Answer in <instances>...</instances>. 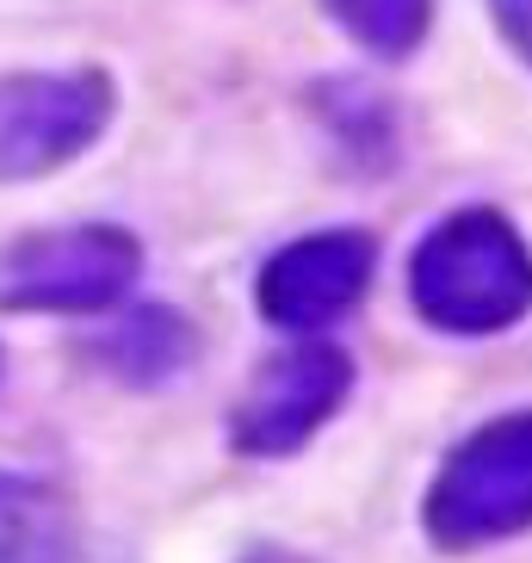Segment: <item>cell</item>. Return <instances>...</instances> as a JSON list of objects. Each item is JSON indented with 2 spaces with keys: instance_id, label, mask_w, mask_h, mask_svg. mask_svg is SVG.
Wrapping results in <instances>:
<instances>
[{
  "instance_id": "obj_1",
  "label": "cell",
  "mask_w": 532,
  "mask_h": 563,
  "mask_svg": "<svg viewBox=\"0 0 532 563\" xmlns=\"http://www.w3.org/2000/svg\"><path fill=\"white\" fill-rule=\"evenodd\" d=\"M409 303L440 334H501L532 310V249L489 205L440 217L409 254Z\"/></svg>"
},
{
  "instance_id": "obj_2",
  "label": "cell",
  "mask_w": 532,
  "mask_h": 563,
  "mask_svg": "<svg viewBox=\"0 0 532 563\" xmlns=\"http://www.w3.org/2000/svg\"><path fill=\"white\" fill-rule=\"evenodd\" d=\"M532 527V409L477 428L428 489V532L446 551H477Z\"/></svg>"
},
{
  "instance_id": "obj_3",
  "label": "cell",
  "mask_w": 532,
  "mask_h": 563,
  "mask_svg": "<svg viewBox=\"0 0 532 563\" xmlns=\"http://www.w3.org/2000/svg\"><path fill=\"white\" fill-rule=\"evenodd\" d=\"M118 112L106 68H19L0 75V186L44 180L106 136Z\"/></svg>"
},
{
  "instance_id": "obj_4",
  "label": "cell",
  "mask_w": 532,
  "mask_h": 563,
  "mask_svg": "<svg viewBox=\"0 0 532 563\" xmlns=\"http://www.w3.org/2000/svg\"><path fill=\"white\" fill-rule=\"evenodd\" d=\"M143 273V242L118 223L25 235L0 254V310L87 316L118 303Z\"/></svg>"
},
{
  "instance_id": "obj_5",
  "label": "cell",
  "mask_w": 532,
  "mask_h": 563,
  "mask_svg": "<svg viewBox=\"0 0 532 563\" xmlns=\"http://www.w3.org/2000/svg\"><path fill=\"white\" fill-rule=\"evenodd\" d=\"M347 384H353V365L329 341H303V347L273 353L242 390V402H235L230 440L254 459H285L347 402Z\"/></svg>"
},
{
  "instance_id": "obj_6",
  "label": "cell",
  "mask_w": 532,
  "mask_h": 563,
  "mask_svg": "<svg viewBox=\"0 0 532 563\" xmlns=\"http://www.w3.org/2000/svg\"><path fill=\"white\" fill-rule=\"evenodd\" d=\"M372 273H378V242L366 230L298 235L261 266V310L279 329H329L366 298Z\"/></svg>"
},
{
  "instance_id": "obj_7",
  "label": "cell",
  "mask_w": 532,
  "mask_h": 563,
  "mask_svg": "<svg viewBox=\"0 0 532 563\" xmlns=\"http://www.w3.org/2000/svg\"><path fill=\"white\" fill-rule=\"evenodd\" d=\"M0 563H81V520L63 489L0 471Z\"/></svg>"
},
{
  "instance_id": "obj_8",
  "label": "cell",
  "mask_w": 532,
  "mask_h": 563,
  "mask_svg": "<svg viewBox=\"0 0 532 563\" xmlns=\"http://www.w3.org/2000/svg\"><path fill=\"white\" fill-rule=\"evenodd\" d=\"M322 7L359 51L390 56V63L415 51L433 19V0H322Z\"/></svg>"
},
{
  "instance_id": "obj_9",
  "label": "cell",
  "mask_w": 532,
  "mask_h": 563,
  "mask_svg": "<svg viewBox=\"0 0 532 563\" xmlns=\"http://www.w3.org/2000/svg\"><path fill=\"white\" fill-rule=\"evenodd\" d=\"M186 353H192V329H186L174 310H143V316H131V322H118L112 341H106V360L136 384L167 378Z\"/></svg>"
},
{
  "instance_id": "obj_10",
  "label": "cell",
  "mask_w": 532,
  "mask_h": 563,
  "mask_svg": "<svg viewBox=\"0 0 532 563\" xmlns=\"http://www.w3.org/2000/svg\"><path fill=\"white\" fill-rule=\"evenodd\" d=\"M489 19H496V32L508 37V51L532 68V0H489Z\"/></svg>"
},
{
  "instance_id": "obj_11",
  "label": "cell",
  "mask_w": 532,
  "mask_h": 563,
  "mask_svg": "<svg viewBox=\"0 0 532 563\" xmlns=\"http://www.w3.org/2000/svg\"><path fill=\"white\" fill-rule=\"evenodd\" d=\"M242 563H310V558H291V551H254V558H242Z\"/></svg>"
}]
</instances>
